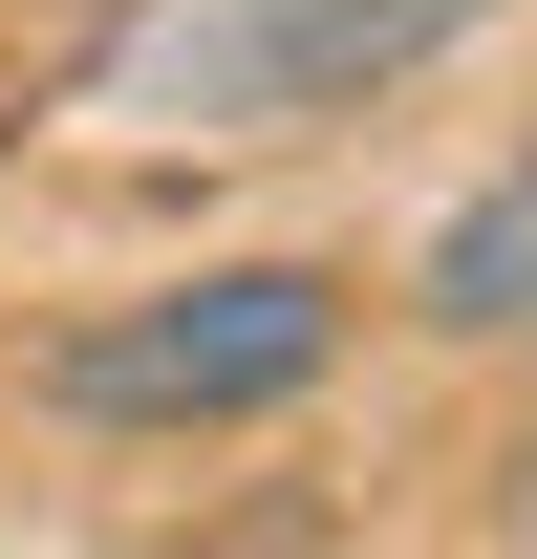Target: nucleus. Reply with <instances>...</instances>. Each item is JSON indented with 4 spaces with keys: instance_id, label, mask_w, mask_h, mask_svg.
Segmentation results:
<instances>
[{
    "instance_id": "obj_2",
    "label": "nucleus",
    "mask_w": 537,
    "mask_h": 559,
    "mask_svg": "<svg viewBox=\"0 0 537 559\" xmlns=\"http://www.w3.org/2000/svg\"><path fill=\"white\" fill-rule=\"evenodd\" d=\"M366 345V280L344 259H172L130 301H65L22 345V409L65 452H237V430H301Z\"/></svg>"
},
{
    "instance_id": "obj_5",
    "label": "nucleus",
    "mask_w": 537,
    "mask_h": 559,
    "mask_svg": "<svg viewBox=\"0 0 537 559\" xmlns=\"http://www.w3.org/2000/svg\"><path fill=\"white\" fill-rule=\"evenodd\" d=\"M0 130H22V108H0Z\"/></svg>"
},
{
    "instance_id": "obj_3",
    "label": "nucleus",
    "mask_w": 537,
    "mask_h": 559,
    "mask_svg": "<svg viewBox=\"0 0 537 559\" xmlns=\"http://www.w3.org/2000/svg\"><path fill=\"white\" fill-rule=\"evenodd\" d=\"M408 345H452V366H494V345H537V130L473 173L430 237H408Z\"/></svg>"
},
{
    "instance_id": "obj_1",
    "label": "nucleus",
    "mask_w": 537,
    "mask_h": 559,
    "mask_svg": "<svg viewBox=\"0 0 537 559\" xmlns=\"http://www.w3.org/2000/svg\"><path fill=\"white\" fill-rule=\"evenodd\" d=\"M516 0H108L65 44L86 130L130 151H344L408 86H452Z\"/></svg>"
},
{
    "instance_id": "obj_4",
    "label": "nucleus",
    "mask_w": 537,
    "mask_h": 559,
    "mask_svg": "<svg viewBox=\"0 0 537 559\" xmlns=\"http://www.w3.org/2000/svg\"><path fill=\"white\" fill-rule=\"evenodd\" d=\"M473 538H516V559H537V409L473 452Z\"/></svg>"
}]
</instances>
